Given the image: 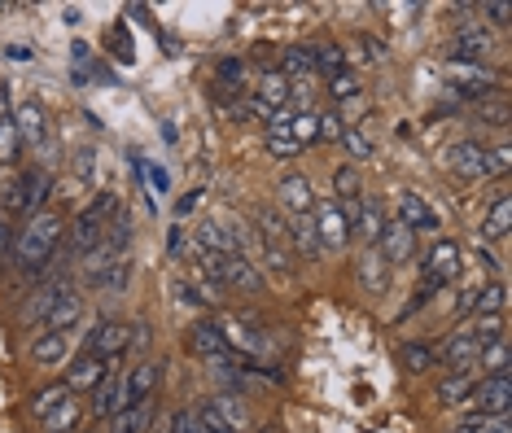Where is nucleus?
Returning <instances> with one entry per match:
<instances>
[{
    "label": "nucleus",
    "mask_w": 512,
    "mask_h": 433,
    "mask_svg": "<svg viewBox=\"0 0 512 433\" xmlns=\"http://www.w3.org/2000/svg\"><path fill=\"white\" fill-rule=\"evenodd\" d=\"M62 232H66L62 210H40V215H31L27 224L14 232V250H9V267H14V276L27 280V285H36V280L49 276L53 263H57Z\"/></svg>",
    "instance_id": "f257e3e1"
},
{
    "label": "nucleus",
    "mask_w": 512,
    "mask_h": 433,
    "mask_svg": "<svg viewBox=\"0 0 512 433\" xmlns=\"http://www.w3.org/2000/svg\"><path fill=\"white\" fill-rule=\"evenodd\" d=\"M442 167L447 171H456L460 180H491L495 171V158H491V149L486 145H477V140H456V145H447L442 149Z\"/></svg>",
    "instance_id": "f03ea898"
},
{
    "label": "nucleus",
    "mask_w": 512,
    "mask_h": 433,
    "mask_svg": "<svg viewBox=\"0 0 512 433\" xmlns=\"http://www.w3.org/2000/svg\"><path fill=\"white\" fill-rule=\"evenodd\" d=\"M123 364H127V355L97 359V355H84V350H75V359L66 364V390H71V394H92L114 368H123Z\"/></svg>",
    "instance_id": "7ed1b4c3"
},
{
    "label": "nucleus",
    "mask_w": 512,
    "mask_h": 433,
    "mask_svg": "<svg viewBox=\"0 0 512 433\" xmlns=\"http://www.w3.org/2000/svg\"><path fill=\"white\" fill-rule=\"evenodd\" d=\"M460 245L456 241H434L429 245V254H425V267H421V285L429 289H438V294H447V285L460 276Z\"/></svg>",
    "instance_id": "20e7f679"
},
{
    "label": "nucleus",
    "mask_w": 512,
    "mask_h": 433,
    "mask_svg": "<svg viewBox=\"0 0 512 433\" xmlns=\"http://www.w3.org/2000/svg\"><path fill=\"white\" fill-rule=\"evenodd\" d=\"M84 412H88L92 420H97V425H106V420H114L119 412H127V368H114L110 377L88 394Z\"/></svg>",
    "instance_id": "39448f33"
},
{
    "label": "nucleus",
    "mask_w": 512,
    "mask_h": 433,
    "mask_svg": "<svg viewBox=\"0 0 512 433\" xmlns=\"http://www.w3.org/2000/svg\"><path fill=\"white\" fill-rule=\"evenodd\" d=\"M508 407H512V377H482L460 412L464 416H508Z\"/></svg>",
    "instance_id": "423d86ee"
},
{
    "label": "nucleus",
    "mask_w": 512,
    "mask_h": 433,
    "mask_svg": "<svg viewBox=\"0 0 512 433\" xmlns=\"http://www.w3.org/2000/svg\"><path fill=\"white\" fill-rule=\"evenodd\" d=\"M316 215H311V224H316V237H320V250L324 254H342L346 245H351V224H346V215H342V206L337 202H316L311 206Z\"/></svg>",
    "instance_id": "0eeeda50"
},
{
    "label": "nucleus",
    "mask_w": 512,
    "mask_h": 433,
    "mask_svg": "<svg viewBox=\"0 0 512 433\" xmlns=\"http://www.w3.org/2000/svg\"><path fill=\"white\" fill-rule=\"evenodd\" d=\"M75 350H79V333H49V329H40L36 337H31L27 355H31V364H40V368H66L75 359Z\"/></svg>",
    "instance_id": "6e6552de"
},
{
    "label": "nucleus",
    "mask_w": 512,
    "mask_h": 433,
    "mask_svg": "<svg viewBox=\"0 0 512 433\" xmlns=\"http://www.w3.org/2000/svg\"><path fill=\"white\" fill-rule=\"evenodd\" d=\"M184 346H189V355L193 359H202V364H219V359H228L232 350H228V337L224 329H219L215 320H193L189 324V333H184Z\"/></svg>",
    "instance_id": "1a4fd4ad"
},
{
    "label": "nucleus",
    "mask_w": 512,
    "mask_h": 433,
    "mask_svg": "<svg viewBox=\"0 0 512 433\" xmlns=\"http://www.w3.org/2000/svg\"><path fill=\"white\" fill-rule=\"evenodd\" d=\"M84 320H88L84 289L71 285L62 298H57V307L49 311V320H44L40 329H49V333H79V329H84Z\"/></svg>",
    "instance_id": "9d476101"
},
{
    "label": "nucleus",
    "mask_w": 512,
    "mask_h": 433,
    "mask_svg": "<svg viewBox=\"0 0 512 433\" xmlns=\"http://www.w3.org/2000/svg\"><path fill=\"white\" fill-rule=\"evenodd\" d=\"M377 250H381V259L390 263V272H394V267H412V259H416V232L407 224H399V219H390V224L381 228Z\"/></svg>",
    "instance_id": "9b49d317"
},
{
    "label": "nucleus",
    "mask_w": 512,
    "mask_h": 433,
    "mask_svg": "<svg viewBox=\"0 0 512 433\" xmlns=\"http://www.w3.org/2000/svg\"><path fill=\"white\" fill-rule=\"evenodd\" d=\"M285 101H289V79L281 75V70H267V75L259 79V88L250 92V114L272 119L276 110H285Z\"/></svg>",
    "instance_id": "f8f14e48"
},
{
    "label": "nucleus",
    "mask_w": 512,
    "mask_h": 433,
    "mask_svg": "<svg viewBox=\"0 0 512 433\" xmlns=\"http://www.w3.org/2000/svg\"><path fill=\"white\" fill-rule=\"evenodd\" d=\"M162 381V364L154 355L149 359H136L132 368H127V407H141V403H154V390Z\"/></svg>",
    "instance_id": "ddd939ff"
},
{
    "label": "nucleus",
    "mask_w": 512,
    "mask_h": 433,
    "mask_svg": "<svg viewBox=\"0 0 512 433\" xmlns=\"http://www.w3.org/2000/svg\"><path fill=\"white\" fill-rule=\"evenodd\" d=\"M355 276L368 298H381L390 289V263L381 259L377 245H364V254H359V263H355Z\"/></svg>",
    "instance_id": "4468645a"
},
{
    "label": "nucleus",
    "mask_w": 512,
    "mask_h": 433,
    "mask_svg": "<svg viewBox=\"0 0 512 433\" xmlns=\"http://www.w3.org/2000/svg\"><path fill=\"white\" fill-rule=\"evenodd\" d=\"M285 245H289V254H294V259H307V263H316L324 254L311 215H294V219H289V224H285Z\"/></svg>",
    "instance_id": "2eb2a0df"
},
{
    "label": "nucleus",
    "mask_w": 512,
    "mask_h": 433,
    "mask_svg": "<svg viewBox=\"0 0 512 433\" xmlns=\"http://www.w3.org/2000/svg\"><path fill=\"white\" fill-rule=\"evenodd\" d=\"M394 206H399V224H407L412 232H438V215L429 210V202L421 193L403 189L399 197H394Z\"/></svg>",
    "instance_id": "dca6fc26"
},
{
    "label": "nucleus",
    "mask_w": 512,
    "mask_h": 433,
    "mask_svg": "<svg viewBox=\"0 0 512 433\" xmlns=\"http://www.w3.org/2000/svg\"><path fill=\"white\" fill-rule=\"evenodd\" d=\"M477 368H464V372H447V381H438V390H434V403L438 407H464L469 403V394L477 390Z\"/></svg>",
    "instance_id": "f3484780"
},
{
    "label": "nucleus",
    "mask_w": 512,
    "mask_h": 433,
    "mask_svg": "<svg viewBox=\"0 0 512 433\" xmlns=\"http://www.w3.org/2000/svg\"><path fill=\"white\" fill-rule=\"evenodd\" d=\"M276 193H281V206L289 215H311V206H316V189H311L307 175H285Z\"/></svg>",
    "instance_id": "a211bd4d"
},
{
    "label": "nucleus",
    "mask_w": 512,
    "mask_h": 433,
    "mask_svg": "<svg viewBox=\"0 0 512 433\" xmlns=\"http://www.w3.org/2000/svg\"><path fill=\"white\" fill-rule=\"evenodd\" d=\"M508 228H512V202H508V193H495V202L486 206V215H482V241H504L508 237Z\"/></svg>",
    "instance_id": "6ab92c4d"
},
{
    "label": "nucleus",
    "mask_w": 512,
    "mask_h": 433,
    "mask_svg": "<svg viewBox=\"0 0 512 433\" xmlns=\"http://www.w3.org/2000/svg\"><path fill=\"white\" fill-rule=\"evenodd\" d=\"M9 119H14V132H18L22 145H40V140L49 136V127H44V114H40V105H36V101L18 105V110L9 114Z\"/></svg>",
    "instance_id": "aec40b11"
},
{
    "label": "nucleus",
    "mask_w": 512,
    "mask_h": 433,
    "mask_svg": "<svg viewBox=\"0 0 512 433\" xmlns=\"http://www.w3.org/2000/svg\"><path fill=\"white\" fill-rule=\"evenodd\" d=\"M486 57V31L482 27H460L451 35V62H477Z\"/></svg>",
    "instance_id": "412c9836"
},
{
    "label": "nucleus",
    "mask_w": 512,
    "mask_h": 433,
    "mask_svg": "<svg viewBox=\"0 0 512 433\" xmlns=\"http://www.w3.org/2000/svg\"><path fill=\"white\" fill-rule=\"evenodd\" d=\"M79 420H84V407H79V399L71 394V399L57 403L49 416H40V429L44 433H79Z\"/></svg>",
    "instance_id": "4be33fe9"
},
{
    "label": "nucleus",
    "mask_w": 512,
    "mask_h": 433,
    "mask_svg": "<svg viewBox=\"0 0 512 433\" xmlns=\"http://www.w3.org/2000/svg\"><path fill=\"white\" fill-rule=\"evenodd\" d=\"M508 364H512V355H508V337H499V342H491L477 355V377H508Z\"/></svg>",
    "instance_id": "5701e85b"
},
{
    "label": "nucleus",
    "mask_w": 512,
    "mask_h": 433,
    "mask_svg": "<svg viewBox=\"0 0 512 433\" xmlns=\"http://www.w3.org/2000/svg\"><path fill=\"white\" fill-rule=\"evenodd\" d=\"M399 364L407 368V372H429V368H438V350L434 346H425V342H412V346H399Z\"/></svg>",
    "instance_id": "b1692460"
},
{
    "label": "nucleus",
    "mask_w": 512,
    "mask_h": 433,
    "mask_svg": "<svg viewBox=\"0 0 512 433\" xmlns=\"http://www.w3.org/2000/svg\"><path fill=\"white\" fill-rule=\"evenodd\" d=\"M447 433H512L508 416H460Z\"/></svg>",
    "instance_id": "393cba45"
},
{
    "label": "nucleus",
    "mask_w": 512,
    "mask_h": 433,
    "mask_svg": "<svg viewBox=\"0 0 512 433\" xmlns=\"http://www.w3.org/2000/svg\"><path fill=\"white\" fill-rule=\"evenodd\" d=\"M289 136H294V145H316L320 140V114H289Z\"/></svg>",
    "instance_id": "a878e982"
},
{
    "label": "nucleus",
    "mask_w": 512,
    "mask_h": 433,
    "mask_svg": "<svg viewBox=\"0 0 512 433\" xmlns=\"http://www.w3.org/2000/svg\"><path fill=\"white\" fill-rule=\"evenodd\" d=\"M71 399V390H66V381H53V385H44V390L31 399V416H49L57 403H66Z\"/></svg>",
    "instance_id": "bb28decb"
},
{
    "label": "nucleus",
    "mask_w": 512,
    "mask_h": 433,
    "mask_svg": "<svg viewBox=\"0 0 512 433\" xmlns=\"http://www.w3.org/2000/svg\"><path fill=\"white\" fill-rule=\"evenodd\" d=\"M281 75H316V49H285Z\"/></svg>",
    "instance_id": "cd10ccee"
},
{
    "label": "nucleus",
    "mask_w": 512,
    "mask_h": 433,
    "mask_svg": "<svg viewBox=\"0 0 512 433\" xmlns=\"http://www.w3.org/2000/svg\"><path fill=\"white\" fill-rule=\"evenodd\" d=\"M342 149H346V158H351V162H364V158H372V149H377V145H372L359 127H346V132H342Z\"/></svg>",
    "instance_id": "c85d7f7f"
},
{
    "label": "nucleus",
    "mask_w": 512,
    "mask_h": 433,
    "mask_svg": "<svg viewBox=\"0 0 512 433\" xmlns=\"http://www.w3.org/2000/svg\"><path fill=\"white\" fill-rule=\"evenodd\" d=\"M316 70H320V75H342V70H346V53L342 49H337V44H324V49H316Z\"/></svg>",
    "instance_id": "c756f323"
},
{
    "label": "nucleus",
    "mask_w": 512,
    "mask_h": 433,
    "mask_svg": "<svg viewBox=\"0 0 512 433\" xmlns=\"http://www.w3.org/2000/svg\"><path fill=\"white\" fill-rule=\"evenodd\" d=\"M329 92H333L337 101H355V97H359V79L351 75V70H342V75L329 79Z\"/></svg>",
    "instance_id": "7c9ffc66"
},
{
    "label": "nucleus",
    "mask_w": 512,
    "mask_h": 433,
    "mask_svg": "<svg viewBox=\"0 0 512 433\" xmlns=\"http://www.w3.org/2000/svg\"><path fill=\"white\" fill-rule=\"evenodd\" d=\"M18 132H14V119H5L0 123V162H14V154H18Z\"/></svg>",
    "instance_id": "2f4dec72"
},
{
    "label": "nucleus",
    "mask_w": 512,
    "mask_h": 433,
    "mask_svg": "<svg viewBox=\"0 0 512 433\" xmlns=\"http://www.w3.org/2000/svg\"><path fill=\"white\" fill-rule=\"evenodd\" d=\"M333 189L342 193V197H355V193H359V175H355V167H337Z\"/></svg>",
    "instance_id": "473e14b6"
},
{
    "label": "nucleus",
    "mask_w": 512,
    "mask_h": 433,
    "mask_svg": "<svg viewBox=\"0 0 512 433\" xmlns=\"http://www.w3.org/2000/svg\"><path fill=\"white\" fill-rule=\"evenodd\" d=\"M241 75H246L241 57H224V62H219V79H224V84H241Z\"/></svg>",
    "instance_id": "72a5a7b5"
},
{
    "label": "nucleus",
    "mask_w": 512,
    "mask_h": 433,
    "mask_svg": "<svg viewBox=\"0 0 512 433\" xmlns=\"http://www.w3.org/2000/svg\"><path fill=\"white\" fill-rule=\"evenodd\" d=\"M110 49H114V57H119V62H132V57H136V44L123 35V27L110 35Z\"/></svg>",
    "instance_id": "f704fd0d"
},
{
    "label": "nucleus",
    "mask_w": 512,
    "mask_h": 433,
    "mask_svg": "<svg viewBox=\"0 0 512 433\" xmlns=\"http://www.w3.org/2000/svg\"><path fill=\"white\" fill-rule=\"evenodd\" d=\"M14 232H18V228H9V219L0 215V263H9V250H14Z\"/></svg>",
    "instance_id": "c9c22d12"
},
{
    "label": "nucleus",
    "mask_w": 512,
    "mask_h": 433,
    "mask_svg": "<svg viewBox=\"0 0 512 433\" xmlns=\"http://www.w3.org/2000/svg\"><path fill=\"white\" fill-rule=\"evenodd\" d=\"M359 49H364L368 62H381V57H386V40H372V35H364V40H359Z\"/></svg>",
    "instance_id": "e433bc0d"
},
{
    "label": "nucleus",
    "mask_w": 512,
    "mask_h": 433,
    "mask_svg": "<svg viewBox=\"0 0 512 433\" xmlns=\"http://www.w3.org/2000/svg\"><path fill=\"white\" fill-rule=\"evenodd\" d=\"M482 14L495 22V27H508V5H482Z\"/></svg>",
    "instance_id": "4c0bfd02"
},
{
    "label": "nucleus",
    "mask_w": 512,
    "mask_h": 433,
    "mask_svg": "<svg viewBox=\"0 0 512 433\" xmlns=\"http://www.w3.org/2000/svg\"><path fill=\"white\" fill-rule=\"evenodd\" d=\"M149 184H154L158 193H167V189H171V175L162 171V167H149Z\"/></svg>",
    "instance_id": "58836bf2"
},
{
    "label": "nucleus",
    "mask_w": 512,
    "mask_h": 433,
    "mask_svg": "<svg viewBox=\"0 0 512 433\" xmlns=\"http://www.w3.org/2000/svg\"><path fill=\"white\" fill-rule=\"evenodd\" d=\"M197 197H202V189H193V193H184V197H180V206H176L180 215H189V210L197 206Z\"/></svg>",
    "instance_id": "ea45409f"
},
{
    "label": "nucleus",
    "mask_w": 512,
    "mask_h": 433,
    "mask_svg": "<svg viewBox=\"0 0 512 433\" xmlns=\"http://www.w3.org/2000/svg\"><path fill=\"white\" fill-rule=\"evenodd\" d=\"M167 250H171V254H180V250H184V232H180V228H171V237H167Z\"/></svg>",
    "instance_id": "a19ab883"
},
{
    "label": "nucleus",
    "mask_w": 512,
    "mask_h": 433,
    "mask_svg": "<svg viewBox=\"0 0 512 433\" xmlns=\"http://www.w3.org/2000/svg\"><path fill=\"white\" fill-rule=\"evenodd\" d=\"M9 57H14V62H31V49H22V44H14V49H9Z\"/></svg>",
    "instance_id": "79ce46f5"
},
{
    "label": "nucleus",
    "mask_w": 512,
    "mask_h": 433,
    "mask_svg": "<svg viewBox=\"0 0 512 433\" xmlns=\"http://www.w3.org/2000/svg\"><path fill=\"white\" fill-rule=\"evenodd\" d=\"M9 119V101H5V88H0V123Z\"/></svg>",
    "instance_id": "37998d69"
},
{
    "label": "nucleus",
    "mask_w": 512,
    "mask_h": 433,
    "mask_svg": "<svg viewBox=\"0 0 512 433\" xmlns=\"http://www.w3.org/2000/svg\"><path fill=\"white\" fill-rule=\"evenodd\" d=\"M259 433H281V429H272V425H267V429H259Z\"/></svg>",
    "instance_id": "c03bdc74"
},
{
    "label": "nucleus",
    "mask_w": 512,
    "mask_h": 433,
    "mask_svg": "<svg viewBox=\"0 0 512 433\" xmlns=\"http://www.w3.org/2000/svg\"><path fill=\"white\" fill-rule=\"evenodd\" d=\"M88 433H106V429H88Z\"/></svg>",
    "instance_id": "a18cd8bd"
},
{
    "label": "nucleus",
    "mask_w": 512,
    "mask_h": 433,
    "mask_svg": "<svg viewBox=\"0 0 512 433\" xmlns=\"http://www.w3.org/2000/svg\"><path fill=\"white\" fill-rule=\"evenodd\" d=\"M79 433H84V429H79Z\"/></svg>",
    "instance_id": "49530a36"
}]
</instances>
